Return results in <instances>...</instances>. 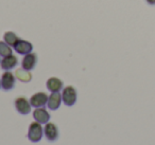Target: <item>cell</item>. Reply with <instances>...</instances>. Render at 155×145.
<instances>
[{"mask_svg": "<svg viewBox=\"0 0 155 145\" xmlns=\"http://www.w3.org/2000/svg\"><path fill=\"white\" fill-rule=\"evenodd\" d=\"M44 134V128L41 127V124L38 122H33L29 126L28 138L32 142H38L41 140Z\"/></svg>", "mask_w": 155, "mask_h": 145, "instance_id": "1", "label": "cell"}, {"mask_svg": "<svg viewBox=\"0 0 155 145\" xmlns=\"http://www.w3.org/2000/svg\"><path fill=\"white\" fill-rule=\"evenodd\" d=\"M62 101L67 106L74 105L77 102V90L72 86H68V87L64 88L62 93Z\"/></svg>", "mask_w": 155, "mask_h": 145, "instance_id": "2", "label": "cell"}, {"mask_svg": "<svg viewBox=\"0 0 155 145\" xmlns=\"http://www.w3.org/2000/svg\"><path fill=\"white\" fill-rule=\"evenodd\" d=\"M15 81H16L15 75L12 72H10V71H5V73H2L1 79H0V82H1V87H2V89L5 90V91H9V90L14 88V86H15Z\"/></svg>", "mask_w": 155, "mask_h": 145, "instance_id": "3", "label": "cell"}, {"mask_svg": "<svg viewBox=\"0 0 155 145\" xmlns=\"http://www.w3.org/2000/svg\"><path fill=\"white\" fill-rule=\"evenodd\" d=\"M15 108L20 114H28L31 111L30 101L27 100L25 96H19L15 100Z\"/></svg>", "mask_w": 155, "mask_h": 145, "instance_id": "4", "label": "cell"}, {"mask_svg": "<svg viewBox=\"0 0 155 145\" xmlns=\"http://www.w3.org/2000/svg\"><path fill=\"white\" fill-rule=\"evenodd\" d=\"M48 98H49V96H48L45 92H36V93H34L31 96L30 104H31V106L35 107V108L44 107L47 104Z\"/></svg>", "mask_w": 155, "mask_h": 145, "instance_id": "5", "label": "cell"}, {"mask_svg": "<svg viewBox=\"0 0 155 145\" xmlns=\"http://www.w3.org/2000/svg\"><path fill=\"white\" fill-rule=\"evenodd\" d=\"M44 134L48 141L53 142L58 138V128L54 123H46L44 127Z\"/></svg>", "mask_w": 155, "mask_h": 145, "instance_id": "6", "label": "cell"}, {"mask_svg": "<svg viewBox=\"0 0 155 145\" xmlns=\"http://www.w3.org/2000/svg\"><path fill=\"white\" fill-rule=\"evenodd\" d=\"M13 48L18 54L26 55V54L31 53V51L33 50V45L30 43V41L24 40V39H19Z\"/></svg>", "mask_w": 155, "mask_h": 145, "instance_id": "7", "label": "cell"}, {"mask_svg": "<svg viewBox=\"0 0 155 145\" xmlns=\"http://www.w3.org/2000/svg\"><path fill=\"white\" fill-rule=\"evenodd\" d=\"M37 63V55L35 53H29L26 54L25 57L22 58L21 66L24 69L28 71H31L32 69H34V67L36 66Z\"/></svg>", "mask_w": 155, "mask_h": 145, "instance_id": "8", "label": "cell"}, {"mask_svg": "<svg viewBox=\"0 0 155 145\" xmlns=\"http://www.w3.org/2000/svg\"><path fill=\"white\" fill-rule=\"evenodd\" d=\"M33 118L36 122L41 124H46L49 122L50 120V114L48 113V111L46 110L43 107H39V108H36L34 111H33Z\"/></svg>", "mask_w": 155, "mask_h": 145, "instance_id": "9", "label": "cell"}, {"mask_svg": "<svg viewBox=\"0 0 155 145\" xmlns=\"http://www.w3.org/2000/svg\"><path fill=\"white\" fill-rule=\"evenodd\" d=\"M18 60H17V57L13 54L11 55H8V56H5L2 60H0V67L5 71H9L11 69L15 68V66L17 65Z\"/></svg>", "mask_w": 155, "mask_h": 145, "instance_id": "10", "label": "cell"}, {"mask_svg": "<svg viewBox=\"0 0 155 145\" xmlns=\"http://www.w3.org/2000/svg\"><path fill=\"white\" fill-rule=\"evenodd\" d=\"M61 103H62V94L60 92H52L48 98L47 106L51 110H56L61 106Z\"/></svg>", "mask_w": 155, "mask_h": 145, "instance_id": "11", "label": "cell"}, {"mask_svg": "<svg viewBox=\"0 0 155 145\" xmlns=\"http://www.w3.org/2000/svg\"><path fill=\"white\" fill-rule=\"evenodd\" d=\"M47 89L51 92H60L63 89V82L58 77H50L47 81Z\"/></svg>", "mask_w": 155, "mask_h": 145, "instance_id": "12", "label": "cell"}, {"mask_svg": "<svg viewBox=\"0 0 155 145\" xmlns=\"http://www.w3.org/2000/svg\"><path fill=\"white\" fill-rule=\"evenodd\" d=\"M15 76H16V79H19L22 83H29V82L32 79V74H31L28 70H26V69H24V68L17 69L15 72Z\"/></svg>", "mask_w": 155, "mask_h": 145, "instance_id": "13", "label": "cell"}, {"mask_svg": "<svg viewBox=\"0 0 155 145\" xmlns=\"http://www.w3.org/2000/svg\"><path fill=\"white\" fill-rule=\"evenodd\" d=\"M19 39H20L19 37H18L14 32H11V31H9V32H5V35H3V40H5V43L10 46V47H14V46L16 45V43H17Z\"/></svg>", "mask_w": 155, "mask_h": 145, "instance_id": "14", "label": "cell"}, {"mask_svg": "<svg viewBox=\"0 0 155 145\" xmlns=\"http://www.w3.org/2000/svg\"><path fill=\"white\" fill-rule=\"evenodd\" d=\"M12 54V49L5 41H0V55L1 56H8Z\"/></svg>", "mask_w": 155, "mask_h": 145, "instance_id": "15", "label": "cell"}, {"mask_svg": "<svg viewBox=\"0 0 155 145\" xmlns=\"http://www.w3.org/2000/svg\"><path fill=\"white\" fill-rule=\"evenodd\" d=\"M147 3L150 5H155V0H146Z\"/></svg>", "mask_w": 155, "mask_h": 145, "instance_id": "16", "label": "cell"}, {"mask_svg": "<svg viewBox=\"0 0 155 145\" xmlns=\"http://www.w3.org/2000/svg\"><path fill=\"white\" fill-rule=\"evenodd\" d=\"M0 88H1V82H0Z\"/></svg>", "mask_w": 155, "mask_h": 145, "instance_id": "17", "label": "cell"}, {"mask_svg": "<svg viewBox=\"0 0 155 145\" xmlns=\"http://www.w3.org/2000/svg\"><path fill=\"white\" fill-rule=\"evenodd\" d=\"M0 56H1V55H0Z\"/></svg>", "mask_w": 155, "mask_h": 145, "instance_id": "18", "label": "cell"}]
</instances>
